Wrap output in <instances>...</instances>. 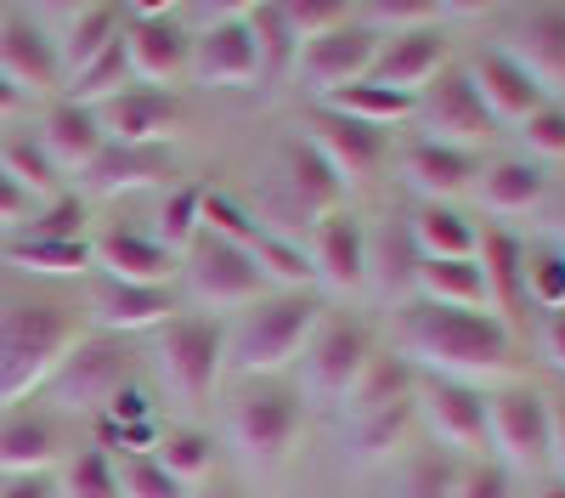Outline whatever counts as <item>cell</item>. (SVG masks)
Returning a JSON list of instances; mask_svg holds the SVG:
<instances>
[{
	"mask_svg": "<svg viewBox=\"0 0 565 498\" xmlns=\"http://www.w3.org/2000/svg\"><path fill=\"white\" fill-rule=\"evenodd\" d=\"M402 357H424L441 380H469V374H498L514 357V335L498 311H469V306H436L413 300L402 306Z\"/></svg>",
	"mask_w": 565,
	"mask_h": 498,
	"instance_id": "obj_1",
	"label": "cell"
},
{
	"mask_svg": "<svg viewBox=\"0 0 565 498\" xmlns=\"http://www.w3.org/2000/svg\"><path fill=\"white\" fill-rule=\"evenodd\" d=\"M79 335H85V306L63 295H29L0 311V407L29 402V391L52 380V369Z\"/></svg>",
	"mask_w": 565,
	"mask_h": 498,
	"instance_id": "obj_2",
	"label": "cell"
},
{
	"mask_svg": "<svg viewBox=\"0 0 565 498\" xmlns=\"http://www.w3.org/2000/svg\"><path fill=\"white\" fill-rule=\"evenodd\" d=\"M322 324V306L311 289L300 295H266L244 311L238 329H226V362L249 380H271L277 369H289L295 357H306L311 329Z\"/></svg>",
	"mask_w": 565,
	"mask_h": 498,
	"instance_id": "obj_3",
	"label": "cell"
},
{
	"mask_svg": "<svg viewBox=\"0 0 565 498\" xmlns=\"http://www.w3.org/2000/svg\"><path fill=\"white\" fill-rule=\"evenodd\" d=\"M130 369H136V351L119 340V335H79L68 346V357L52 369L45 380V402L52 414H103V407L130 385Z\"/></svg>",
	"mask_w": 565,
	"mask_h": 498,
	"instance_id": "obj_4",
	"label": "cell"
},
{
	"mask_svg": "<svg viewBox=\"0 0 565 498\" xmlns=\"http://www.w3.org/2000/svg\"><path fill=\"white\" fill-rule=\"evenodd\" d=\"M181 278H186V289H193V300L210 306V311L215 306H255V300L271 295L255 255L244 244L210 233V226H199V239L181 250Z\"/></svg>",
	"mask_w": 565,
	"mask_h": 498,
	"instance_id": "obj_5",
	"label": "cell"
},
{
	"mask_svg": "<svg viewBox=\"0 0 565 498\" xmlns=\"http://www.w3.org/2000/svg\"><path fill=\"white\" fill-rule=\"evenodd\" d=\"M232 436H238V447L249 453V459H282V453L295 447L300 425H306V396L295 380H249L238 385V396H232Z\"/></svg>",
	"mask_w": 565,
	"mask_h": 498,
	"instance_id": "obj_6",
	"label": "cell"
},
{
	"mask_svg": "<svg viewBox=\"0 0 565 498\" xmlns=\"http://www.w3.org/2000/svg\"><path fill=\"white\" fill-rule=\"evenodd\" d=\"M159 362H164V380L186 396V402H204L226 369V324L215 311H181L159 329Z\"/></svg>",
	"mask_w": 565,
	"mask_h": 498,
	"instance_id": "obj_7",
	"label": "cell"
},
{
	"mask_svg": "<svg viewBox=\"0 0 565 498\" xmlns=\"http://www.w3.org/2000/svg\"><path fill=\"white\" fill-rule=\"evenodd\" d=\"M413 119H424V136H430V142H447V148H463V153H476L481 142H492V136H498V119L481 103V91H476V80H469V68H452V63L430 85H424Z\"/></svg>",
	"mask_w": 565,
	"mask_h": 498,
	"instance_id": "obj_8",
	"label": "cell"
},
{
	"mask_svg": "<svg viewBox=\"0 0 565 498\" xmlns=\"http://www.w3.org/2000/svg\"><path fill=\"white\" fill-rule=\"evenodd\" d=\"M487 442L503 453V470H537L554 453V414L548 396L532 385H509L487 396Z\"/></svg>",
	"mask_w": 565,
	"mask_h": 498,
	"instance_id": "obj_9",
	"label": "cell"
},
{
	"mask_svg": "<svg viewBox=\"0 0 565 498\" xmlns=\"http://www.w3.org/2000/svg\"><path fill=\"white\" fill-rule=\"evenodd\" d=\"M125 52H130V80L164 91L170 80H181L193 68V29L181 23V12L170 7H141L136 18H125Z\"/></svg>",
	"mask_w": 565,
	"mask_h": 498,
	"instance_id": "obj_10",
	"label": "cell"
},
{
	"mask_svg": "<svg viewBox=\"0 0 565 498\" xmlns=\"http://www.w3.org/2000/svg\"><path fill=\"white\" fill-rule=\"evenodd\" d=\"M380 40H385V34L373 29V23L351 18V23H340L334 34L300 45L295 68H300V80H306L311 91L334 97V91H345V85H356V80L373 74V63H380Z\"/></svg>",
	"mask_w": 565,
	"mask_h": 498,
	"instance_id": "obj_11",
	"label": "cell"
},
{
	"mask_svg": "<svg viewBox=\"0 0 565 498\" xmlns=\"http://www.w3.org/2000/svg\"><path fill=\"white\" fill-rule=\"evenodd\" d=\"M85 317L97 324V335H136V329H164L170 317H181L175 284H119L103 278L85 289Z\"/></svg>",
	"mask_w": 565,
	"mask_h": 498,
	"instance_id": "obj_12",
	"label": "cell"
},
{
	"mask_svg": "<svg viewBox=\"0 0 565 498\" xmlns=\"http://www.w3.org/2000/svg\"><path fill=\"white\" fill-rule=\"evenodd\" d=\"M367 357H373L367 324L351 317V311H334V317H322V324L311 329V340H306V374L328 396H351V385L367 369Z\"/></svg>",
	"mask_w": 565,
	"mask_h": 498,
	"instance_id": "obj_13",
	"label": "cell"
},
{
	"mask_svg": "<svg viewBox=\"0 0 565 498\" xmlns=\"http://www.w3.org/2000/svg\"><path fill=\"white\" fill-rule=\"evenodd\" d=\"M193 74L199 85H255L260 80V45L244 12H221L193 34Z\"/></svg>",
	"mask_w": 565,
	"mask_h": 498,
	"instance_id": "obj_14",
	"label": "cell"
},
{
	"mask_svg": "<svg viewBox=\"0 0 565 498\" xmlns=\"http://www.w3.org/2000/svg\"><path fill=\"white\" fill-rule=\"evenodd\" d=\"M418 402H424V420H430L436 447L481 459V447H487V396H481L476 385L436 374V380L418 385Z\"/></svg>",
	"mask_w": 565,
	"mask_h": 498,
	"instance_id": "obj_15",
	"label": "cell"
},
{
	"mask_svg": "<svg viewBox=\"0 0 565 498\" xmlns=\"http://www.w3.org/2000/svg\"><path fill=\"white\" fill-rule=\"evenodd\" d=\"M0 74H7L23 97L29 91H63L57 34L34 12H0Z\"/></svg>",
	"mask_w": 565,
	"mask_h": 498,
	"instance_id": "obj_16",
	"label": "cell"
},
{
	"mask_svg": "<svg viewBox=\"0 0 565 498\" xmlns=\"http://www.w3.org/2000/svg\"><path fill=\"white\" fill-rule=\"evenodd\" d=\"M63 447H68V436L52 407H34V402L0 407V476L52 470L63 459Z\"/></svg>",
	"mask_w": 565,
	"mask_h": 498,
	"instance_id": "obj_17",
	"label": "cell"
},
{
	"mask_svg": "<svg viewBox=\"0 0 565 498\" xmlns=\"http://www.w3.org/2000/svg\"><path fill=\"white\" fill-rule=\"evenodd\" d=\"M97 119L108 130V142L153 148L181 125V103L170 97V91H153V85H125V91H114L108 103H97Z\"/></svg>",
	"mask_w": 565,
	"mask_h": 498,
	"instance_id": "obj_18",
	"label": "cell"
},
{
	"mask_svg": "<svg viewBox=\"0 0 565 498\" xmlns=\"http://www.w3.org/2000/svg\"><path fill=\"white\" fill-rule=\"evenodd\" d=\"M311 148L340 170V181L351 188V181L373 176L385 159H391V136L380 125H362V119H345L334 108H317L311 114Z\"/></svg>",
	"mask_w": 565,
	"mask_h": 498,
	"instance_id": "obj_19",
	"label": "cell"
},
{
	"mask_svg": "<svg viewBox=\"0 0 565 498\" xmlns=\"http://www.w3.org/2000/svg\"><path fill=\"white\" fill-rule=\"evenodd\" d=\"M469 80H476V91H481V103L492 108V119H509V125L532 119V114L548 103L543 80H537L526 63H514L509 45H487V52H476V63H469Z\"/></svg>",
	"mask_w": 565,
	"mask_h": 498,
	"instance_id": "obj_20",
	"label": "cell"
},
{
	"mask_svg": "<svg viewBox=\"0 0 565 498\" xmlns=\"http://www.w3.org/2000/svg\"><path fill=\"white\" fill-rule=\"evenodd\" d=\"M34 142L45 148V159H52L63 176H85L90 165H97V153L108 148V130H103V119H97V108H90V103L57 97L52 108H45Z\"/></svg>",
	"mask_w": 565,
	"mask_h": 498,
	"instance_id": "obj_21",
	"label": "cell"
},
{
	"mask_svg": "<svg viewBox=\"0 0 565 498\" xmlns=\"http://www.w3.org/2000/svg\"><path fill=\"white\" fill-rule=\"evenodd\" d=\"M311 266L328 289L356 295L367 284V233L351 210H328L317 221V239H311Z\"/></svg>",
	"mask_w": 565,
	"mask_h": 498,
	"instance_id": "obj_22",
	"label": "cell"
},
{
	"mask_svg": "<svg viewBox=\"0 0 565 498\" xmlns=\"http://www.w3.org/2000/svg\"><path fill=\"white\" fill-rule=\"evenodd\" d=\"M402 176H407L413 193H424V204H452L463 188H476L481 159L463 153V148H447V142L418 136V142L402 148Z\"/></svg>",
	"mask_w": 565,
	"mask_h": 498,
	"instance_id": "obj_23",
	"label": "cell"
},
{
	"mask_svg": "<svg viewBox=\"0 0 565 498\" xmlns=\"http://www.w3.org/2000/svg\"><path fill=\"white\" fill-rule=\"evenodd\" d=\"M447 68V29L430 23V29H407V34H391L380 45V63H373V85H391V91H418L430 85L436 74Z\"/></svg>",
	"mask_w": 565,
	"mask_h": 498,
	"instance_id": "obj_24",
	"label": "cell"
},
{
	"mask_svg": "<svg viewBox=\"0 0 565 498\" xmlns=\"http://www.w3.org/2000/svg\"><path fill=\"white\" fill-rule=\"evenodd\" d=\"M90 255H97L103 272L119 284H175L181 278V255H170L153 233H136V226H108V233L90 244Z\"/></svg>",
	"mask_w": 565,
	"mask_h": 498,
	"instance_id": "obj_25",
	"label": "cell"
},
{
	"mask_svg": "<svg viewBox=\"0 0 565 498\" xmlns=\"http://www.w3.org/2000/svg\"><path fill=\"white\" fill-rule=\"evenodd\" d=\"M407 233H413L418 261H476L481 255V226L458 204H418Z\"/></svg>",
	"mask_w": 565,
	"mask_h": 498,
	"instance_id": "obj_26",
	"label": "cell"
},
{
	"mask_svg": "<svg viewBox=\"0 0 565 498\" xmlns=\"http://www.w3.org/2000/svg\"><path fill=\"white\" fill-rule=\"evenodd\" d=\"M282 181H289L295 204H300L306 215H317V221H322L328 210H340V199H345L340 170L311 148V136H295V142L282 148Z\"/></svg>",
	"mask_w": 565,
	"mask_h": 498,
	"instance_id": "obj_27",
	"label": "cell"
},
{
	"mask_svg": "<svg viewBox=\"0 0 565 498\" xmlns=\"http://www.w3.org/2000/svg\"><path fill=\"white\" fill-rule=\"evenodd\" d=\"M514 63H526L543 91L548 85H565V7H537L514 23V45H509Z\"/></svg>",
	"mask_w": 565,
	"mask_h": 498,
	"instance_id": "obj_28",
	"label": "cell"
},
{
	"mask_svg": "<svg viewBox=\"0 0 565 498\" xmlns=\"http://www.w3.org/2000/svg\"><path fill=\"white\" fill-rule=\"evenodd\" d=\"M119 34H125V12H119V7H74V12L63 18V34H57L63 85H68L85 63H97Z\"/></svg>",
	"mask_w": 565,
	"mask_h": 498,
	"instance_id": "obj_29",
	"label": "cell"
},
{
	"mask_svg": "<svg viewBox=\"0 0 565 498\" xmlns=\"http://www.w3.org/2000/svg\"><path fill=\"white\" fill-rule=\"evenodd\" d=\"M476 193H481V204H487L492 215H521V210L543 204L548 176H543L537 159H492V165H481V176H476Z\"/></svg>",
	"mask_w": 565,
	"mask_h": 498,
	"instance_id": "obj_30",
	"label": "cell"
},
{
	"mask_svg": "<svg viewBox=\"0 0 565 498\" xmlns=\"http://www.w3.org/2000/svg\"><path fill=\"white\" fill-rule=\"evenodd\" d=\"M413 289H418V300H436V306H469V311H481V306L492 300V284H487L481 255H476V261H418Z\"/></svg>",
	"mask_w": 565,
	"mask_h": 498,
	"instance_id": "obj_31",
	"label": "cell"
},
{
	"mask_svg": "<svg viewBox=\"0 0 565 498\" xmlns=\"http://www.w3.org/2000/svg\"><path fill=\"white\" fill-rule=\"evenodd\" d=\"M413 396H418V369L402 351H373L362 380L351 385L356 414H380V407H396V402H413Z\"/></svg>",
	"mask_w": 565,
	"mask_h": 498,
	"instance_id": "obj_32",
	"label": "cell"
},
{
	"mask_svg": "<svg viewBox=\"0 0 565 498\" xmlns=\"http://www.w3.org/2000/svg\"><path fill=\"white\" fill-rule=\"evenodd\" d=\"M159 176H164V153L159 148H119V142H108L97 153V165L79 176V199L125 193V188H136V181H159Z\"/></svg>",
	"mask_w": 565,
	"mask_h": 498,
	"instance_id": "obj_33",
	"label": "cell"
},
{
	"mask_svg": "<svg viewBox=\"0 0 565 498\" xmlns=\"http://www.w3.org/2000/svg\"><path fill=\"white\" fill-rule=\"evenodd\" d=\"M322 108H334V114H345V119H362V125L391 130V125H402V119H413V114H418V97H413V91H391V85L356 80V85L334 91V97H328Z\"/></svg>",
	"mask_w": 565,
	"mask_h": 498,
	"instance_id": "obj_34",
	"label": "cell"
},
{
	"mask_svg": "<svg viewBox=\"0 0 565 498\" xmlns=\"http://www.w3.org/2000/svg\"><path fill=\"white\" fill-rule=\"evenodd\" d=\"M0 250H7L12 266H29V272H40V278H79V272L97 261L90 255V239H23L18 233Z\"/></svg>",
	"mask_w": 565,
	"mask_h": 498,
	"instance_id": "obj_35",
	"label": "cell"
},
{
	"mask_svg": "<svg viewBox=\"0 0 565 498\" xmlns=\"http://www.w3.org/2000/svg\"><path fill=\"white\" fill-rule=\"evenodd\" d=\"M249 255H255V266L266 272L271 295H300V289L317 284L311 250H300V244H289V239H277V233H260V239L249 244Z\"/></svg>",
	"mask_w": 565,
	"mask_h": 498,
	"instance_id": "obj_36",
	"label": "cell"
},
{
	"mask_svg": "<svg viewBox=\"0 0 565 498\" xmlns=\"http://www.w3.org/2000/svg\"><path fill=\"white\" fill-rule=\"evenodd\" d=\"M57 498H125L108 447H74L57 470Z\"/></svg>",
	"mask_w": 565,
	"mask_h": 498,
	"instance_id": "obj_37",
	"label": "cell"
},
{
	"mask_svg": "<svg viewBox=\"0 0 565 498\" xmlns=\"http://www.w3.org/2000/svg\"><path fill=\"white\" fill-rule=\"evenodd\" d=\"M481 266H487V284H492V295H498L509 311L526 300V244L514 239V233L492 226V233L481 239Z\"/></svg>",
	"mask_w": 565,
	"mask_h": 498,
	"instance_id": "obj_38",
	"label": "cell"
},
{
	"mask_svg": "<svg viewBox=\"0 0 565 498\" xmlns=\"http://www.w3.org/2000/svg\"><path fill=\"white\" fill-rule=\"evenodd\" d=\"M153 459L186 487V481H210L215 470V436L210 431H193V425H170L153 447Z\"/></svg>",
	"mask_w": 565,
	"mask_h": 498,
	"instance_id": "obj_39",
	"label": "cell"
},
{
	"mask_svg": "<svg viewBox=\"0 0 565 498\" xmlns=\"http://www.w3.org/2000/svg\"><path fill=\"white\" fill-rule=\"evenodd\" d=\"M0 165H7V176L18 181L34 204H52L57 188H63V170L45 159V148L34 142V136H12V142L0 148Z\"/></svg>",
	"mask_w": 565,
	"mask_h": 498,
	"instance_id": "obj_40",
	"label": "cell"
},
{
	"mask_svg": "<svg viewBox=\"0 0 565 498\" xmlns=\"http://www.w3.org/2000/svg\"><path fill=\"white\" fill-rule=\"evenodd\" d=\"M249 29H255V45H260V80H277L289 74V63L300 57V40L282 23V7H244Z\"/></svg>",
	"mask_w": 565,
	"mask_h": 498,
	"instance_id": "obj_41",
	"label": "cell"
},
{
	"mask_svg": "<svg viewBox=\"0 0 565 498\" xmlns=\"http://www.w3.org/2000/svg\"><path fill=\"white\" fill-rule=\"evenodd\" d=\"M199 226H204V193L199 188H170L164 199H159V244L170 250V255H181L186 244L199 239Z\"/></svg>",
	"mask_w": 565,
	"mask_h": 498,
	"instance_id": "obj_42",
	"label": "cell"
},
{
	"mask_svg": "<svg viewBox=\"0 0 565 498\" xmlns=\"http://www.w3.org/2000/svg\"><path fill=\"white\" fill-rule=\"evenodd\" d=\"M413 414H418V396L396 402V407H380V414H356V447L367 453V459H385V453H396V442L413 431Z\"/></svg>",
	"mask_w": 565,
	"mask_h": 498,
	"instance_id": "obj_43",
	"label": "cell"
},
{
	"mask_svg": "<svg viewBox=\"0 0 565 498\" xmlns=\"http://www.w3.org/2000/svg\"><path fill=\"white\" fill-rule=\"evenodd\" d=\"M367 272H380V284L396 295V289H413L418 278V250H413V233L407 226H385V244L367 255Z\"/></svg>",
	"mask_w": 565,
	"mask_h": 498,
	"instance_id": "obj_44",
	"label": "cell"
},
{
	"mask_svg": "<svg viewBox=\"0 0 565 498\" xmlns=\"http://www.w3.org/2000/svg\"><path fill=\"white\" fill-rule=\"evenodd\" d=\"M119 465V492L125 498H186V487L153 459V453H125Z\"/></svg>",
	"mask_w": 565,
	"mask_h": 498,
	"instance_id": "obj_45",
	"label": "cell"
},
{
	"mask_svg": "<svg viewBox=\"0 0 565 498\" xmlns=\"http://www.w3.org/2000/svg\"><path fill=\"white\" fill-rule=\"evenodd\" d=\"M526 300L559 311L565 306V250L559 244H537L526 250Z\"/></svg>",
	"mask_w": 565,
	"mask_h": 498,
	"instance_id": "obj_46",
	"label": "cell"
},
{
	"mask_svg": "<svg viewBox=\"0 0 565 498\" xmlns=\"http://www.w3.org/2000/svg\"><path fill=\"white\" fill-rule=\"evenodd\" d=\"M351 18H356V12L345 7V0H289V7H282V23H289V34H295L300 45L334 34V29L351 23Z\"/></svg>",
	"mask_w": 565,
	"mask_h": 498,
	"instance_id": "obj_47",
	"label": "cell"
},
{
	"mask_svg": "<svg viewBox=\"0 0 565 498\" xmlns=\"http://www.w3.org/2000/svg\"><path fill=\"white\" fill-rule=\"evenodd\" d=\"M23 239H85V199L79 193H57L52 204H40L23 221Z\"/></svg>",
	"mask_w": 565,
	"mask_h": 498,
	"instance_id": "obj_48",
	"label": "cell"
},
{
	"mask_svg": "<svg viewBox=\"0 0 565 498\" xmlns=\"http://www.w3.org/2000/svg\"><path fill=\"white\" fill-rule=\"evenodd\" d=\"M407 498H452L458 487V459L447 447H430V453H418V459L407 465Z\"/></svg>",
	"mask_w": 565,
	"mask_h": 498,
	"instance_id": "obj_49",
	"label": "cell"
},
{
	"mask_svg": "<svg viewBox=\"0 0 565 498\" xmlns=\"http://www.w3.org/2000/svg\"><path fill=\"white\" fill-rule=\"evenodd\" d=\"M356 18L373 23V29L391 40V34H407V29L441 23V7H436V0H380V7H367V12H356Z\"/></svg>",
	"mask_w": 565,
	"mask_h": 498,
	"instance_id": "obj_50",
	"label": "cell"
},
{
	"mask_svg": "<svg viewBox=\"0 0 565 498\" xmlns=\"http://www.w3.org/2000/svg\"><path fill=\"white\" fill-rule=\"evenodd\" d=\"M204 226H210V233H221V239H232V244H244V250L266 233V226L238 199H226V193H204Z\"/></svg>",
	"mask_w": 565,
	"mask_h": 498,
	"instance_id": "obj_51",
	"label": "cell"
},
{
	"mask_svg": "<svg viewBox=\"0 0 565 498\" xmlns=\"http://www.w3.org/2000/svg\"><path fill=\"white\" fill-rule=\"evenodd\" d=\"M521 142L532 148V159H565V103H543L532 119H521Z\"/></svg>",
	"mask_w": 565,
	"mask_h": 498,
	"instance_id": "obj_52",
	"label": "cell"
},
{
	"mask_svg": "<svg viewBox=\"0 0 565 498\" xmlns=\"http://www.w3.org/2000/svg\"><path fill=\"white\" fill-rule=\"evenodd\" d=\"M452 498H514V476L498 459H463Z\"/></svg>",
	"mask_w": 565,
	"mask_h": 498,
	"instance_id": "obj_53",
	"label": "cell"
},
{
	"mask_svg": "<svg viewBox=\"0 0 565 498\" xmlns=\"http://www.w3.org/2000/svg\"><path fill=\"white\" fill-rule=\"evenodd\" d=\"M34 210H40V204H34V199H29V193L18 188V181L7 176V165H0V226H12V221H29Z\"/></svg>",
	"mask_w": 565,
	"mask_h": 498,
	"instance_id": "obj_54",
	"label": "cell"
},
{
	"mask_svg": "<svg viewBox=\"0 0 565 498\" xmlns=\"http://www.w3.org/2000/svg\"><path fill=\"white\" fill-rule=\"evenodd\" d=\"M0 498H57V476L34 470V476H0Z\"/></svg>",
	"mask_w": 565,
	"mask_h": 498,
	"instance_id": "obj_55",
	"label": "cell"
},
{
	"mask_svg": "<svg viewBox=\"0 0 565 498\" xmlns=\"http://www.w3.org/2000/svg\"><path fill=\"white\" fill-rule=\"evenodd\" d=\"M543 346H548V357L565 369V306H559V311H548V324H543Z\"/></svg>",
	"mask_w": 565,
	"mask_h": 498,
	"instance_id": "obj_56",
	"label": "cell"
},
{
	"mask_svg": "<svg viewBox=\"0 0 565 498\" xmlns=\"http://www.w3.org/2000/svg\"><path fill=\"white\" fill-rule=\"evenodd\" d=\"M18 114H23V91L0 74V119H18Z\"/></svg>",
	"mask_w": 565,
	"mask_h": 498,
	"instance_id": "obj_57",
	"label": "cell"
},
{
	"mask_svg": "<svg viewBox=\"0 0 565 498\" xmlns=\"http://www.w3.org/2000/svg\"><path fill=\"white\" fill-rule=\"evenodd\" d=\"M548 414H554V453H559V465H565V396L548 402Z\"/></svg>",
	"mask_w": 565,
	"mask_h": 498,
	"instance_id": "obj_58",
	"label": "cell"
},
{
	"mask_svg": "<svg viewBox=\"0 0 565 498\" xmlns=\"http://www.w3.org/2000/svg\"><path fill=\"white\" fill-rule=\"evenodd\" d=\"M199 498H249V492H244L238 481H204V492H199Z\"/></svg>",
	"mask_w": 565,
	"mask_h": 498,
	"instance_id": "obj_59",
	"label": "cell"
},
{
	"mask_svg": "<svg viewBox=\"0 0 565 498\" xmlns=\"http://www.w3.org/2000/svg\"><path fill=\"white\" fill-rule=\"evenodd\" d=\"M537 498H565V476H554V481H543V487H537Z\"/></svg>",
	"mask_w": 565,
	"mask_h": 498,
	"instance_id": "obj_60",
	"label": "cell"
},
{
	"mask_svg": "<svg viewBox=\"0 0 565 498\" xmlns=\"http://www.w3.org/2000/svg\"><path fill=\"white\" fill-rule=\"evenodd\" d=\"M0 244H7V226H0Z\"/></svg>",
	"mask_w": 565,
	"mask_h": 498,
	"instance_id": "obj_61",
	"label": "cell"
}]
</instances>
